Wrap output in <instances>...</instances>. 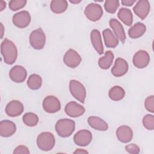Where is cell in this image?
Returning <instances> with one entry per match:
<instances>
[{"mask_svg":"<svg viewBox=\"0 0 154 154\" xmlns=\"http://www.w3.org/2000/svg\"><path fill=\"white\" fill-rule=\"evenodd\" d=\"M1 52L4 62L7 64H13L17 57V49L13 42L5 38L1 45Z\"/></svg>","mask_w":154,"mask_h":154,"instance_id":"6da1fadb","label":"cell"},{"mask_svg":"<svg viewBox=\"0 0 154 154\" xmlns=\"http://www.w3.org/2000/svg\"><path fill=\"white\" fill-rule=\"evenodd\" d=\"M55 129L58 135L66 138L70 136L75 129V123L73 120L69 119L58 120L55 126Z\"/></svg>","mask_w":154,"mask_h":154,"instance_id":"7a4b0ae2","label":"cell"},{"mask_svg":"<svg viewBox=\"0 0 154 154\" xmlns=\"http://www.w3.org/2000/svg\"><path fill=\"white\" fill-rule=\"evenodd\" d=\"M55 140L54 135L49 132L40 133L37 138V145L39 149L43 151L51 150L55 146Z\"/></svg>","mask_w":154,"mask_h":154,"instance_id":"3957f363","label":"cell"},{"mask_svg":"<svg viewBox=\"0 0 154 154\" xmlns=\"http://www.w3.org/2000/svg\"><path fill=\"white\" fill-rule=\"evenodd\" d=\"M29 43L35 49L40 50L43 48L46 43V36L41 28H38L31 32L29 35Z\"/></svg>","mask_w":154,"mask_h":154,"instance_id":"277c9868","label":"cell"},{"mask_svg":"<svg viewBox=\"0 0 154 154\" xmlns=\"http://www.w3.org/2000/svg\"><path fill=\"white\" fill-rule=\"evenodd\" d=\"M69 90L71 94L80 102L84 103L86 97L85 87L79 81L72 79L69 82Z\"/></svg>","mask_w":154,"mask_h":154,"instance_id":"5b68a950","label":"cell"},{"mask_svg":"<svg viewBox=\"0 0 154 154\" xmlns=\"http://www.w3.org/2000/svg\"><path fill=\"white\" fill-rule=\"evenodd\" d=\"M84 14L88 19L93 22H96L102 17L103 10L99 4L90 3L85 7Z\"/></svg>","mask_w":154,"mask_h":154,"instance_id":"8992f818","label":"cell"},{"mask_svg":"<svg viewBox=\"0 0 154 154\" xmlns=\"http://www.w3.org/2000/svg\"><path fill=\"white\" fill-rule=\"evenodd\" d=\"M43 108L48 113H55L61 109V103L59 99L54 96H46L43 101Z\"/></svg>","mask_w":154,"mask_h":154,"instance_id":"52a82bcc","label":"cell"},{"mask_svg":"<svg viewBox=\"0 0 154 154\" xmlns=\"http://www.w3.org/2000/svg\"><path fill=\"white\" fill-rule=\"evenodd\" d=\"M82 61L80 55L74 49H69L64 54L63 61L69 67L75 68L79 65Z\"/></svg>","mask_w":154,"mask_h":154,"instance_id":"ba28073f","label":"cell"},{"mask_svg":"<svg viewBox=\"0 0 154 154\" xmlns=\"http://www.w3.org/2000/svg\"><path fill=\"white\" fill-rule=\"evenodd\" d=\"M13 23L18 28H24L29 25L31 22V16L28 11L22 10L14 14L13 16Z\"/></svg>","mask_w":154,"mask_h":154,"instance_id":"9c48e42d","label":"cell"},{"mask_svg":"<svg viewBox=\"0 0 154 154\" xmlns=\"http://www.w3.org/2000/svg\"><path fill=\"white\" fill-rule=\"evenodd\" d=\"M73 140L78 146H87L92 140V134L87 129L80 130L74 135Z\"/></svg>","mask_w":154,"mask_h":154,"instance_id":"30bf717a","label":"cell"},{"mask_svg":"<svg viewBox=\"0 0 154 154\" xmlns=\"http://www.w3.org/2000/svg\"><path fill=\"white\" fill-rule=\"evenodd\" d=\"M133 64L138 69H143L148 66L150 61V56L147 52L144 50L137 51L133 57Z\"/></svg>","mask_w":154,"mask_h":154,"instance_id":"8fae6325","label":"cell"},{"mask_svg":"<svg viewBox=\"0 0 154 154\" xmlns=\"http://www.w3.org/2000/svg\"><path fill=\"white\" fill-rule=\"evenodd\" d=\"M64 111L66 114L71 117H78L85 112V108L78 103L71 101L66 105Z\"/></svg>","mask_w":154,"mask_h":154,"instance_id":"7c38bea8","label":"cell"},{"mask_svg":"<svg viewBox=\"0 0 154 154\" xmlns=\"http://www.w3.org/2000/svg\"><path fill=\"white\" fill-rule=\"evenodd\" d=\"M9 76L13 81L20 83L25 80L27 76V72L23 66L16 65L10 70Z\"/></svg>","mask_w":154,"mask_h":154,"instance_id":"4fadbf2b","label":"cell"},{"mask_svg":"<svg viewBox=\"0 0 154 154\" xmlns=\"http://www.w3.org/2000/svg\"><path fill=\"white\" fill-rule=\"evenodd\" d=\"M150 8V2L147 0H140L137 1L133 8L135 14L141 19H144L148 15Z\"/></svg>","mask_w":154,"mask_h":154,"instance_id":"5bb4252c","label":"cell"},{"mask_svg":"<svg viewBox=\"0 0 154 154\" xmlns=\"http://www.w3.org/2000/svg\"><path fill=\"white\" fill-rule=\"evenodd\" d=\"M129 69V66L127 61L122 58H117L114 65L111 69L112 74L116 77H120L125 75Z\"/></svg>","mask_w":154,"mask_h":154,"instance_id":"9a60e30c","label":"cell"},{"mask_svg":"<svg viewBox=\"0 0 154 154\" xmlns=\"http://www.w3.org/2000/svg\"><path fill=\"white\" fill-rule=\"evenodd\" d=\"M23 105L19 100H13L6 105L5 112L10 117H17L23 111Z\"/></svg>","mask_w":154,"mask_h":154,"instance_id":"2e32d148","label":"cell"},{"mask_svg":"<svg viewBox=\"0 0 154 154\" xmlns=\"http://www.w3.org/2000/svg\"><path fill=\"white\" fill-rule=\"evenodd\" d=\"M116 135L120 142L126 143L132 140L133 137V131L128 126L123 125L117 128Z\"/></svg>","mask_w":154,"mask_h":154,"instance_id":"e0dca14e","label":"cell"},{"mask_svg":"<svg viewBox=\"0 0 154 154\" xmlns=\"http://www.w3.org/2000/svg\"><path fill=\"white\" fill-rule=\"evenodd\" d=\"M16 131V126L14 122L4 120L0 122V135L3 137H9L13 135Z\"/></svg>","mask_w":154,"mask_h":154,"instance_id":"ac0fdd59","label":"cell"},{"mask_svg":"<svg viewBox=\"0 0 154 154\" xmlns=\"http://www.w3.org/2000/svg\"><path fill=\"white\" fill-rule=\"evenodd\" d=\"M109 26L114 32L115 35L122 43H124L126 40V34L123 26L121 23L116 19L112 18L109 20Z\"/></svg>","mask_w":154,"mask_h":154,"instance_id":"d6986e66","label":"cell"},{"mask_svg":"<svg viewBox=\"0 0 154 154\" xmlns=\"http://www.w3.org/2000/svg\"><path fill=\"white\" fill-rule=\"evenodd\" d=\"M91 43L94 49L100 55L103 54V46L101 38V35L97 29H93L90 33Z\"/></svg>","mask_w":154,"mask_h":154,"instance_id":"ffe728a7","label":"cell"},{"mask_svg":"<svg viewBox=\"0 0 154 154\" xmlns=\"http://www.w3.org/2000/svg\"><path fill=\"white\" fill-rule=\"evenodd\" d=\"M88 123L90 127L96 130L105 131L108 129V125L107 123L99 117H89L88 118Z\"/></svg>","mask_w":154,"mask_h":154,"instance_id":"44dd1931","label":"cell"},{"mask_svg":"<svg viewBox=\"0 0 154 154\" xmlns=\"http://www.w3.org/2000/svg\"><path fill=\"white\" fill-rule=\"evenodd\" d=\"M105 45L108 48H116L119 44V39L110 29H105L102 32Z\"/></svg>","mask_w":154,"mask_h":154,"instance_id":"7402d4cb","label":"cell"},{"mask_svg":"<svg viewBox=\"0 0 154 154\" xmlns=\"http://www.w3.org/2000/svg\"><path fill=\"white\" fill-rule=\"evenodd\" d=\"M146 31V25L141 22H137L129 29L128 35L131 38H138L141 37Z\"/></svg>","mask_w":154,"mask_h":154,"instance_id":"603a6c76","label":"cell"},{"mask_svg":"<svg viewBox=\"0 0 154 154\" xmlns=\"http://www.w3.org/2000/svg\"><path fill=\"white\" fill-rule=\"evenodd\" d=\"M117 16L126 25L131 26L133 22V15L131 11L127 8H121L117 14Z\"/></svg>","mask_w":154,"mask_h":154,"instance_id":"cb8c5ba5","label":"cell"},{"mask_svg":"<svg viewBox=\"0 0 154 154\" xmlns=\"http://www.w3.org/2000/svg\"><path fill=\"white\" fill-rule=\"evenodd\" d=\"M114 56L112 51H107L105 52L104 56L99 59L98 64L102 69H108L112 64Z\"/></svg>","mask_w":154,"mask_h":154,"instance_id":"d4e9b609","label":"cell"},{"mask_svg":"<svg viewBox=\"0 0 154 154\" xmlns=\"http://www.w3.org/2000/svg\"><path fill=\"white\" fill-rule=\"evenodd\" d=\"M67 7L68 3L66 0H53L50 4L51 10L57 14L64 12L67 10Z\"/></svg>","mask_w":154,"mask_h":154,"instance_id":"484cf974","label":"cell"},{"mask_svg":"<svg viewBox=\"0 0 154 154\" xmlns=\"http://www.w3.org/2000/svg\"><path fill=\"white\" fill-rule=\"evenodd\" d=\"M108 95L111 100L114 101H119L125 97V91L122 87L116 85L111 88L109 90Z\"/></svg>","mask_w":154,"mask_h":154,"instance_id":"4316f807","label":"cell"},{"mask_svg":"<svg viewBox=\"0 0 154 154\" xmlns=\"http://www.w3.org/2000/svg\"><path fill=\"white\" fill-rule=\"evenodd\" d=\"M42 85V79L37 74L31 75L27 80V85L31 90H38Z\"/></svg>","mask_w":154,"mask_h":154,"instance_id":"83f0119b","label":"cell"},{"mask_svg":"<svg viewBox=\"0 0 154 154\" xmlns=\"http://www.w3.org/2000/svg\"><path fill=\"white\" fill-rule=\"evenodd\" d=\"M22 120L25 125L32 127L37 125L38 122V117L37 114L33 112H26L22 117Z\"/></svg>","mask_w":154,"mask_h":154,"instance_id":"f1b7e54d","label":"cell"},{"mask_svg":"<svg viewBox=\"0 0 154 154\" xmlns=\"http://www.w3.org/2000/svg\"><path fill=\"white\" fill-rule=\"evenodd\" d=\"M120 5V2L118 0H106L104 4V8L105 10L109 13H114Z\"/></svg>","mask_w":154,"mask_h":154,"instance_id":"f546056e","label":"cell"},{"mask_svg":"<svg viewBox=\"0 0 154 154\" xmlns=\"http://www.w3.org/2000/svg\"><path fill=\"white\" fill-rule=\"evenodd\" d=\"M143 125L148 130L154 129V116L152 114H146L143 118Z\"/></svg>","mask_w":154,"mask_h":154,"instance_id":"4dcf8cb0","label":"cell"},{"mask_svg":"<svg viewBox=\"0 0 154 154\" xmlns=\"http://www.w3.org/2000/svg\"><path fill=\"white\" fill-rule=\"evenodd\" d=\"M26 4V0H11L9 2L8 6L12 11H17L24 7Z\"/></svg>","mask_w":154,"mask_h":154,"instance_id":"1f68e13d","label":"cell"},{"mask_svg":"<svg viewBox=\"0 0 154 154\" xmlns=\"http://www.w3.org/2000/svg\"><path fill=\"white\" fill-rule=\"evenodd\" d=\"M144 106L146 109L152 112H154V96L153 95H151L148 96L144 102Z\"/></svg>","mask_w":154,"mask_h":154,"instance_id":"d6a6232c","label":"cell"},{"mask_svg":"<svg viewBox=\"0 0 154 154\" xmlns=\"http://www.w3.org/2000/svg\"><path fill=\"white\" fill-rule=\"evenodd\" d=\"M125 149L128 153L132 154H137L140 152V149L139 146L134 143L126 145L125 146Z\"/></svg>","mask_w":154,"mask_h":154,"instance_id":"836d02e7","label":"cell"},{"mask_svg":"<svg viewBox=\"0 0 154 154\" xmlns=\"http://www.w3.org/2000/svg\"><path fill=\"white\" fill-rule=\"evenodd\" d=\"M13 153L14 154H20V153L29 154V150L26 146H23V145H20L15 148V149L13 151Z\"/></svg>","mask_w":154,"mask_h":154,"instance_id":"e575fe53","label":"cell"},{"mask_svg":"<svg viewBox=\"0 0 154 154\" xmlns=\"http://www.w3.org/2000/svg\"><path fill=\"white\" fill-rule=\"evenodd\" d=\"M135 0H122L121 3L122 5L125 6H131L134 4V3H135Z\"/></svg>","mask_w":154,"mask_h":154,"instance_id":"d590c367","label":"cell"},{"mask_svg":"<svg viewBox=\"0 0 154 154\" xmlns=\"http://www.w3.org/2000/svg\"><path fill=\"white\" fill-rule=\"evenodd\" d=\"M73 153H88V152L84 149H77Z\"/></svg>","mask_w":154,"mask_h":154,"instance_id":"8d00e7d4","label":"cell"},{"mask_svg":"<svg viewBox=\"0 0 154 154\" xmlns=\"http://www.w3.org/2000/svg\"><path fill=\"white\" fill-rule=\"evenodd\" d=\"M6 7V2L4 1H1L0 2V10L2 11Z\"/></svg>","mask_w":154,"mask_h":154,"instance_id":"74e56055","label":"cell"},{"mask_svg":"<svg viewBox=\"0 0 154 154\" xmlns=\"http://www.w3.org/2000/svg\"><path fill=\"white\" fill-rule=\"evenodd\" d=\"M1 38H2L3 34H4V26L2 23H1Z\"/></svg>","mask_w":154,"mask_h":154,"instance_id":"f35d334b","label":"cell"},{"mask_svg":"<svg viewBox=\"0 0 154 154\" xmlns=\"http://www.w3.org/2000/svg\"><path fill=\"white\" fill-rule=\"evenodd\" d=\"M70 2L72 4H78V3H79L81 2V1H77V0H75V1H70Z\"/></svg>","mask_w":154,"mask_h":154,"instance_id":"ab89813d","label":"cell"}]
</instances>
